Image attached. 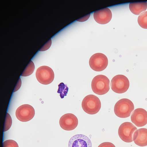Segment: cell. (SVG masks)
Returning <instances> with one entry per match:
<instances>
[{"label": "cell", "instance_id": "cell-18", "mask_svg": "<svg viewBox=\"0 0 147 147\" xmlns=\"http://www.w3.org/2000/svg\"><path fill=\"white\" fill-rule=\"evenodd\" d=\"M12 123V119L10 116L7 113L3 128V132L6 131L9 129L11 126Z\"/></svg>", "mask_w": 147, "mask_h": 147}, {"label": "cell", "instance_id": "cell-16", "mask_svg": "<svg viewBox=\"0 0 147 147\" xmlns=\"http://www.w3.org/2000/svg\"><path fill=\"white\" fill-rule=\"evenodd\" d=\"M34 69L35 66L34 63L32 61L30 60L21 76H30L33 73Z\"/></svg>", "mask_w": 147, "mask_h": 147}, {"label": "cell", "instance_id": "cell-11", "mask_svg": "<svg viewBox=\"0 0 147 147\" xmlns=\"http://www.w3.org/2000/svg\"><path fill=\"white\" fill-rule=\"evenodd\" d=\"M92 143L89 138L81 134L76 135L69 140L68 147H92Z\"/></svg>", "mask_w": 147, "mask_h": 147}, {"label": "cell", "instance_id": "cell-21", "mask_svg": "<svg viewBox=\"0 0 147 147\" xmlns=\"http://www.w3.org/2000/svg\"><path fill=\"white\" fill-rule=\"evenodd\" d=\"M98 147H115L113 143L108 142H104L100 144Z\"/></svg>", "mask_w": 147, "mask_h": 147}, {"label": "cell", "instance_id": "cell-5", "mask_svg": "<svg viewBox=\"0 0 147 147\" xmlns=\"http://www.w3.org/2000/svg\"><path fill=\"white\" fill-rule=\"evenodd\" d=\"M137 128L132 123L126 122L122 123L119 127L118 133L123 141L130 143L133 141V137Z\"/></svg>", "mask_w": 147, "mask_h": 147}, {"label": "cell", "instance_id": "cell-8", "mask_svg": "<svg viewBox=\"0 0 147 147\" xmlns=\"http://www.w3.org/2000/svg\"><path fill=\"white\" fill-rule=\"evenodd\" d=\"M35 115L33 107L28 104H24L18 108L16 111V117L22 122H27L31 120Z\"/></svg>", "mask_w": 147, "mask_h": 147}, {"label": "cell", "instance_id": "cell-10", "mask_svg": "<svg viewBox=\"0 0 147 147\" xmlns=\"http://www.w3.org/2000/svg\"><path fill=\"white\" fill-rule=\"evenodd\" d=\"M131 119V122L138 127L144 126L147 123V111L142 108L136 109L132 112Z\"/></svg>", "mask_w": 147, "mask_h": 147}, {"label": "cell", "instance_id": "cell-20", "mask_svg": "<svg viewBox=\"0 0 147 147\" xmlns=\"http://www.w3.org/2000/svg\"><path fill=\"white\" fill-rule=\"evenodd\" d=\"M51 40L50 39L39 50L40 51H45L49 48L51 45Z\"/></svg>", "mask_w": 147, "mask_h": 147}, {"label": "cell", "instance_id": "cell-4", "mask_svg": "<svg viewBox=\"0 0 147 147\" xmlns=\"http://www.w3.org/2000/svg\"><path fill=\"white\" fill-rule=\"evenodd\" d=\"M111 89L114 92L121 94L125 92L129 86V80L125 76L121 74L114 76L111 81Z\"/></svg>", "mask_w": 147, "mask_h": 147}, {"label": "cell", "instance_id": "cell-1", "mask_svg": "<svg viewBox=\"0 0 147 147\" xmlns=\"http://www.w3.org/2000/svg\"><path fill=\"white\" fill-rule=\"evenodd\" d=\"M110 81L106 76L98 75L94 77L91 82V88L96 94L102 95L107 93L110 89Z\"/></svg>", "mask_w": 147, "mask_h": 147}, {"label": "cell", "instance_id": "cell-6", "mask_svg": "<svg viewBox=\"0 0 147 147\" xmlns=\"http://www.w3.org/2000/svg\"><path fill=\"white\" fill-rule=\"evenodd\" d=\"M91 68L94 71H100L104 70L108 64L106 56L101 53H97L92 55L89 61Z\"/></svg>", "mask_w": 147, "mask_h": 147}, {"label": "cell", "instance_id": "cell-13", "mask_svg": "<svg viewBox=\"0 0 147 147\" xmlns=\"http://www.w3.org/2000/svg\"><path fill=\"white\" fill-rule=\"evenodd\" d=\"M133 140L135 143L139 146H147V129H137L134 134Z\"/></svg>", "mask_w": 147, "mask_h": 147}, {"label": "cell", "instance_id": "cell-2", "mask_svg": "<svg viewBox=\"0 0 147 147\" xmlns=\"http://www.w3.org/2000/svg\"><path fill=\"white\" fill-rule=\"evenodd\" d=\"M134 108V105L131 100L127 98H122L115 104L114 111L118 117L125 118L130 115Z\"/></svg>", "mask_w": 147, "mask_h": 147}, {"label": "cell", "instance_id": "cell-19", "mask_svg": "<svg viewBox=\"0 0 147 147\" xmlns=\"http://www.w3.org/2000/svg\"><path fill=\"white\" fill-rule=\"evenodd\" d=\"M2 147H19L16 142L12 140H8L2 143Z\"/></svg>", "mask_w": 147, "mask_h": 147}, {"label": "cell", "instance_id": "cell-3", "mask_svg": "<svg viewBox=\"0 0 147 147\" xmlns=\"http://www.w3.org/2000/svg\"><path fill=\"white\" fill-rule=\"evenodd\" d=\"M83 110L86 113L94 115L97 113L101 107L100 101L98 97L93 94L86 96L82 103Z\"/></svg>", "mask_w": 147, "mask_h": 147}, {"label": "cell", "instance_id": "cell-17", "mask_svg": "<svg viewBox=\"0 0 147 147\" xmlns=\"http://www.w3.org/2000/svg\"><path fill=\"white\" fill-rule=\"evenodd\" d=\"M58 89L57 92L60 94V96L61 98H63L66 96L68 90V88L66 84L63 82L60 83L58 85Z\"/></svg>", "mask_w": 147, "mask_h": 147}, {"label": "cell", "instance_id": "cell-12", "mask_svg": "<svg viewBox=\"0 0 147 147\" xmlns=\"http://www.w3.org/2000/svg\"><path fill=\"white\" fill-rule=\"evenodd\" d=\"M93 17L97 23L105 24L110 21L112 17V14L109 9L105 7L95 11Z\"/></svg>", "mask_w": 147, "mask_h": 147}, {"label": "cell", "instance_id": "cell-14", "mask_svg": "<svg viewBox=\"0 0 147 147\" xmlns=\"http://www.w3.org/2000/svg\"><path fill=\"white\" fill-rule=\"evenodd\" d=\"M129 7L131 11L133 14L140 15L147 8V2L146 1H141L130 2Z\"/></svg>", "mask_w": 147, "mask_h": 147}, {"label": "cell", "instance_id": "cell-9", "mask_svg": "<svg viewBox=\"0 0 147 147\" xmlns=\"http://www.w3.org/2000/svg\"><path fill=\"white\" fill-rule=\"evenodd\" d=\"M61 127L64 130L71 131L74 129L77 126L78 120L74 114L68 113L62 115L59 121Z\"/></svg>", "mask_w": 147, "mask_h": 147}, {"label": "cell", "instance_id": "cell-7", "mask_svg": "<svg viewBox=\"0 0 147 147\" xmlns=\"http://www.w3.org/2000/svg\"><path fill=\"white\" fill-rule=\"evenodd\" d=\"M36 76L40 83L47 85L51 83L54 78V74L52 69L47 66L39 67L36 72Z\"/></svg>", "mask_w": 147, "mask_h": 147}, {"label": "cell", "instance_id": "cell-15", "mask_svg": "<svg viewBox=\"0 0 147 147\" xmlns=\"http://www.w3.org/2000/svg\"><path fill=\"white\" fill-rule=\"evenodd\" d=\"M138 22L140 26L144 29H147V11L142 12L139 15Z\"/></svg>", "mask_w": 147, "mask_h": 147}]
</instances>
